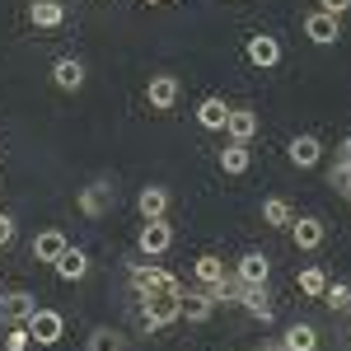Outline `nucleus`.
<instances>
[{"instance_id":"obj_27","label":"nucleus","mask_w":351,"mask_h":351,"mask_svg":"<svg viewBox=\"0 0 351 351\" xmlns=\"http://www.w3.org/2000/svg\"><path fill=\"white\" fill-rule=\"evenodd\" d=\"M300 291L309 300H324V291H328V271L324 267H304L300 271Z\"/></svg>"},{"instance_id":"obj_8","label":"nucleus","mask_w":351,"mask_h":351,"mask_svg":"<svg viewBox=\"0 0 351 351\" xmlns=\"http://www.w3.org/2000/svg\"><path fill=\"white\" fill-rule=\"evenodd\" d=\"M145 104L155 112H169L173 104H178V75H150V84H145Z\"/></svg>"},{"instance_id":"obj_1","label":"nucleus","mask_w":351,"mask_h":351,"mask_svg":"<svg viewBox=\"0 0 351 351\" xmlns=\"http://www.w3.org/2000/svg\"><path fill=\"white\" fill-rule=\"evenodd\" d=\"M132 286H136V291H141L145 300H150V295H178V291H183L173 271H164V267H145V263H136V267H132Z\"/></svg>"},{"instance_id":"obj_31","label":"nucleus","mask_w":351,"mask_h":351,"mask_svg":"<svg viewBox=\"0 0 351 351\" xmlns=\"http://www.w3.org/2000/svg\"><path fill=\"white\" fill-rule=\"evenodd\" d=\"M319 10H328V14H337V19H342V14L351 10V0H319Z\"/></svg>"},{"instance_id":"obj_12","label":"nucleus","mask_w":351,"mask_h":351,"mask_svg":"<svg viewBox=\"0 0 351 351\" xmlns=\"http://www.w3.org/2000/svg\"><path fill=\"white\" fill-rule=\"evenodd\" d=\"M178 304H183V319H188V324H206L211 309H216L211 291H178Z\"/></svg>"},{"instance_id":"obj_5","label":"nucleus","mask_w":351,"mask_h":351,"mask_svg":"<svg viewBox=\"0 0 351 351\" xmlns=\"http://www.w3.org/2000/svg\"><path fill=\"white\" fill-rule=\"evenodd\" d=\"M28 332L38 337V347H52V342H61V332H66V319L56 309H33L28 314Z\"/></svg>"},{"instance_id":"obj_32","label":"nucleus","mask_w":351,"mask_h":351,"mask_svg":"<svg viewBox=\"0 0 351 351\" xmlns=\"http://www.w3.org/2000/svg\"><path fill=\"white\" fill-rule=\"evenodd\" d=\"M10 239H14V220L0 211V243H10Z\"/></svg>"},{"instance_id":"obj_11","label":"nucleus","mask_w":351,"mask_h":351,"mask_svg":"<svg viewBox=\"0 0 351 351\" xmlns=\"http://www.w3.org/2000/svg\"><path fill=\"white\" fill-rule=\"evenodd\" d=\"M33 309H38L33 291H10V295H0V319H5V324H28Z\"/></svg>"},{"instance_id":"obj_26","label":"nucleus","mask_w":351,"mask_h":351,"mask_svg":"<svg viewBox=\"0 0 351 351\" xmlns=\"http://www.w3.org/2000/svg\"><path fill=\"white\" fill-rule=\"evenodd\" d=\"M89 351H127V337L117 328H94L89 332Z\"/></svg>"},{"instance_id":"obj_33","label":"nucleus","mask_w":351,"mask_h":351,"mask_svg":"<svg viewBox=\"0 0 351 351\" xmlns=\"http://www.w3.org/2000/svg\"><path fill=\"white\" fill-rule=\"evenodd\" d=\"M342 164H351V136L342 141Z\"/></svg>"},{"instance_id":"obj_18","label":"nucleus","mask_w":351,"mask_h":351,"mask_svg":"<svg viewBox=\"0 0 351 351\" xmlns=\"http://www.w3.org/2000/svg\"><path fill=\"white\" fill-rule=\"evenodd\" d=\"M225 132L234 136V141H253V136H258V112H253V108H230Z\"/></svg>"},{"instance_id":"obj_20","label":"nucleus","mask_w":351,"mask_h":351,"mask_svg":"<svg viewBox=\"0 0 351 351\" xmlns=\"http://www.w3.org/2000/svg\"><path fill=\"white\" fill-rule=\"evenodd\" d=\"M52 267H56V276H61V281H80V276H89V258H84L80 248H66Z\"/></svg>"},{"instance_id":"obj_6","label":"nucleus","mask_w":351,"mask_h":351,"mask_svg":"<svg viewBox=\"0 0 351 351\" xmlns=\"http://www.w3.org/2000/svg\"><path fill=\"white\" fill-rule=\"evenodd\" d=\"M267 276H271L267 253H243L239 263H234V281H239V286H267Z\"/></svg>"},{"instance_id":"obj_30","label":"nucleus","mask_w":351,"mask_h":351,"mask_svg":"<svg viewBox=\"0 0 351 351\" xmlns=\"http://www.w3.org/2000/svg\"><path fill=\"white\" fill-rule=\"evenodd\" d=\"M332 188H342V192L351 197V164L337 160V169H332Z\"/></svg>"},{"instance_id":"obj_10","label":"nucleus","mask_w":351,"mask_h":351,"mask_svg":"<svg viewBox=\"0 0 351 351\" xmlns=\"http://www.w3.org/2000/svg\"><path fill=\"white\" fill-rule=\"evenodd\" d=\"M291 239H295V248H319V243L328 239V225L319 216H300V220H291Z\"/></svg>"},{"instance_id":"obj_22","label":"nucleus","mask_w":351,"mask_h":351,"mask_svg":"<svg viewBox=\"0 0 351 351\" xmlns=\"http://www.w3.org/2000/svg\"><path fill=\"white\" fill-rule=\"evenodd\" d=\"M248 164H253L248 141H230V145L220 150V169H225V173H248Z\"/></svg>"},{"instance_id":"obj_15","label":"nucleus","mask_w":351,"mask_h":351,"mask_svg":"<svg viewBox=\"0 0 351 351\" xmlns=\"http://www.w3.org/2000/svg\"><path fill=\"white\" fill-rule=\"evenodd\" d=\"M225 117H230V104H225V99H216V94L197 104V122H202L206 132H225Z\"/></svg>"},{"instance_id":"obj_13","label":"nucleus","mask_w":351,"mask_h":351,"mask_svg":"<svg viewBox=\"0 0 351 351\" xmlns=\"http://www.w3.org/2000/svg\"><path fill=\"white\" fill-rule=\"evenodd\" d=\"M52 80H56V89H66V94H75L84 84V61L80 56H61L52 66Z\"/></svg>"},{"instance_id":"obj_14","label":"nucleus","mask_w":351,"mask_h":351,"mask_svg":"<svg viewBox=\"0 0 351 351\" xmlns=\"http://www.w3.org/2000/svg\"><path fill=\"white\" fill-rule=\"evenodd\" d=\"M28 19H33V28H61L66 24V5L61 0H33Z\"/></svg>"},{"instance_id":"obj_4","label":"nucleus","mask_w":351,"mask_h":351,"mask_svg":"<svg viewBox=\"0 0 351 351\" xmlns=\"http://www.w3.org/2000/svg\"><path fill=\"white\" fill-rule=\"evenodd\" d=\"M136 248L145 253V258H160L173 248V225H164V220H145L141 225V234H136Z\"/></svg>"},{"instance_id":"obj_7","label":"nucleus","mask_w":351,"mask_h":351,"mask_svg":"<svg viewBox=\"0 0 351 351\" xmlns=\"http://www.w3.org/2000/svg\"><path fill=\"white\" fill-rule=\"evenodd\" d=\"M304 38H309V43H319V47L337 43V38H342V24H337V14H328V10H314V14L304 19Z\"/></svg>"},{"instance_id":"obj_35","label":"nucleus","mask_w":351,"mask_h":351,"mask_svg":"<svg viewBox=\"0 0 351 351\" xmlns=\"http://www.w3.org/2000/svg\"><path fill=\"white\" fill-rule=\"evenodd\" d=\"M150 5H164V0H150Z\"/></svg>"},{"instance_id":"obj_17","label":"nucleus","mask_w":351,"mask_h":351,"mask_svg":"<svg viewBox=\"0 0 351 351\" xmlns=\"http://www.w3.org/2000/svg\"><path fill=\"white\" fill-rule=\"evenodd\" d=\"M136 206H141V216H145V220H164V211H169V192H164L160 183H150V188H141Z\"/></svg>"},{"instance_id":"obj_2","label":"nucleus","mask_w":351,"mask_h":351,"mask_svg":"<svg viewBox=\"0 0 351 351\" xmlns=\"http://www.w3.org/2000/svg\"><path fill=\"white\" fill-rule=\"evenodd\" d=\"M183 319V304H178V295H150L145 300V309H141V324H145V332H160V328L178 324Z\"/></svg>"},{"instance_id":"obj_19","label":"nucleus","mask_w":351,"mask_h":351,"mask_svg":"<svg viewBox=\"0 0 351 351\" xmlns=\"http://www.w3.org/2000/svg\"><path fill=\"white\" fill-rule=\"evenodd\" d=\"M319 155H324L319 136H295V141H291V164H295V169H314Z\"/></svg>"},{"instance_id":"obj_9","label":"nucleus","mask_w":351,"mask_h":351,"mask_svg":"<svg viewBox=\"0 0 351 351\" xmlns=\"http://www.w3.org/2000/svg\"><path fill=\"white\" fill-rule=\"evenodd\" d=\"M243 56H248L253 66H263V71H267V66L281 61V43H276L271 33H253V38L243 43Z\"/></svg>"},{"instance_id":"obj_25","label":"nucleus","mask_w":351,"mask_h":351,"mask_svg":"<svg viewBox=\"0 0 351 351\" xmlns=\"http://www.w3.org/2000/svg\"><path fill=\"white\" fill-rule=\"evenodd\" d=\"M263 220H267L271 230H291L295 211H291V202H286V197H267V202H263Z\"/></svg>"},{"instance_id":"obj_23","label":"nucleus","mask_w":351,"mask_h":351,"mask_svg":"<svg viewBox=\"0 0 351 351\" xmlns=\"http://www.w3.org/2000/svg\"><path fill=\"white\" fill-rule=\"evenodd\" d=\"M281 351H319V332L309 324H295V328H286V337L276 342Z\"/></svg>"},{"instance_id":"obj_24","label":"nucleus","mask_w":351,"mask_h":351,"mask_svg":"<svg viewBox=\"0 0 351 351\" xmlns=\"http://www.w3.org/2000/svg\"><path fill=\"white\" fill-rule=\"evenodd\" d=\"M192 271H197V281L211 291V286H220V281H225V258H216V253H202V258L192 263Z\"/></svg>"},{"instance_id":"obj_3","label":"nucleus","mask_w":351,"mask_h":351,"mask_svg":"<svg viewBox=\"0 0 351 351\" xmlns=\"http://www.w3.org/2000/svg\"><path fill=\"white\" fill-rule=\"evenodd\" d=\"M112 206H117V188H112L108 178H94V183L80 192V216H89V220L108 216Z\"/></svg>"},{"instance_id":"obj_29","label":"nucleus","mask_w":351,"mask_h":351,"mask_svg":"<svg viewBox=\"0 0 351 351\" xmlns=\"http://www.w3.org/2000/svg\"><path fill=\"white\" fill-rule=\"evenodd\" d=\"M28 342H33V332L19 328V324H10V328H5V337H0V347H5V351H28Z\"/></svg>"},{"instance_id":"obj_28","label":"nucleus","mask_w":351,"mask_h":351,"mask_svg":"<svg viewBox=\"0 0 351 351\" xmlns=\"http://www.w3.org/2000/svg\"><path fill=\"white\" fill-rule=\"evenodd\" d=\"M324 304L332 309V314H342V309H351V286H347V281H328Z\"/></svg>"},{"instance_id":"obj_16","label":"nucleus","mask_w":351,"mask_h":351,"mask_svg":"<svg viewBox=\"0 0 351 351\" xmlns=\"http://www.w3.org/2000/svg\"><path fill=\"white\" fill-rule=\"evenodd\" d=\"M66 248H71V243H66V234H61V230H43V234L33 239V258H38V263H56Z\"/></svg>"},{"instance_id":"obj_21","label":"nucleus","mask_w":351,"mask_h":351,"mask_svg":"<svg viewBox=\"0 0 351 351\" xmlns=\"http://www.w3.org/2000/svg\"><path fill=\"white\" fill-rule=\"evenodd\" d=\"M239 304L248 309V314H253V319H258V324H271V314H276V309H271V295H267V286H248Z\"/></svg>"},{"instance_id":"obj_34","label":"nucleus","mask_w":351,"mask_h":351,"mask_svg":"<svg viewBox=\"0 0 351 351\" xmlns=\"http://www.w3.org/2000/svg\"><path fill=\"white\" fill-rule=\"evenodd\" d=\"M258 351H281V347H258Z\"/></svg>"}]
</instances>
